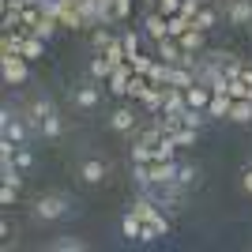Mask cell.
<instances>
[{
	"mask_svg": "<svg viewBox=\"0 0 252 252\" xmlns=\"http://www.w3.org/2000/svg\"><path fill=\"white\" fill-rule=\"evenodd\" d=\"M230 105H233V98H230V94H211V102H207V117H219V121H226V117H230Z\"/></svg>",
	"mask_w": 252,
	"mask_h": 252,
	"instance_id": "2e32d148",
	"label": "cell"
},
{
	"mask_svg": "<svg viewBox=\"0 0 252 252\" xmlns=\"http://www.w3.org/2000/svg\"><path fill=\"white\" fill-rule=\"evenodd\" d=\"M192 83H196V72H192V68H181V64H169L166 87H181V91H189Z\"/></svg>",
	"mask_w": 252,
	"mask_h": 252,
	"instance_id": "52a82bcc",
	"label": "cell"
},
{
	"mask_svg": "<svg viewBox=\"0 0 252 252\" xmlns=\"http://www.w3.org/2000/svg\"><path fill=\"white\" fill-rule=\"evenodd\" d=\"M185 102H189L192 109H203V113H207V102H211V87H203V83H192L189 91H185Z\"/></svg>",
	"mask_w": 252,
	"mask_h": 252,
	"instance_id": "7c38bea8",
	"label": "cell"
},
{
	"mask_svg": "<svg viewBox=\"0 0 252 252\" xmlns=\"http://www.w3.org/2000/svg\"><path fill=\"white\" fill-rule=\"evenodd\" d=\"M143 196H151L158 207H181L185 203V185L181 181H151V185H143Z\"/></svg>",
	"mask_w": 252,
	"mask_h": 252,
	"instance_id": "6da1fadb",
	"label": "cell"
},
{
	"mask_svg": "<svg viewBox=\"0 0 252 252\" xmlns=\"http://www.w3.org/2000/svg\"><path fill=\"white\" fill-rule=\"evenodd\" d=\"M177 42H181V49H185V53H203V31H200V27H189Z\"/></svg>",
	"mask_w": 252,
	"mask_h": 252,
	"instance_id": "9a60e30c",
	"label": "cell"
},
{
	"mask_svg": "<svg viewBox=\"0 0 252 252\" xmlns=\"http://www.w3.org/2000/svg\"><path fill=\"white\" fill-rule=\"evenodd\" d=\"M109 42H113V34L105 31V27H94V31H91V45H94L98 53H105V49H109Z\"/></svg>",
	"mask_w": 252,
	"mask_h": 252,
	"instance_id": "f546056e",
	"label": "cell"
},
{
	"mask_svg": "<svg viewBox=\"0 0 252 252\" xmlns=\"http://www.w3.org/2000/svg\"><path fill=\"white\" fill-rule=\"evenodd\" d=\"M203 8V0H181V15H189V19H196Z\"/></svg>",
	"mask_w": 252,
	"mask_h": 252,
	"instance_id": "74e56055",
	"label": "cell"
},
{
	"mask_svg": "<svg viewBox=\"0 0 252 252\" xmlns=\"http://www.w3.org/2000/svg\"><path fill=\"white\" fill-rule=\"evenodd\" d=\"M181 121H185V128H203V121H207V113H203V109H185V113H181Z\"/></svg>",
	"mask_w": 252,
	"mask_h": 252,
	"instance_id": "1f68e13d",
	"label": "cell"
},
{
	"mask_svg": "<svg viewBox=\"0 0 252 252\" xmlns=\"http://www.w3.org/2000/svg\"><path fill=\"white\" fill-rule=\"evenodd\" d=\"M139 102H143V109H147V113H162V105H166V87H155L151 83L147 91H143V98H139Z\"/></svg>",
	"mask_w": 252,
	"mask_h": 252,
	"instance_id": "9c48e42d",
	"label": "cell"
},
{
	"mask_svg": "<svg viewBox=\"0 0 252 252\" xmlns=\"http://www.w3.org/2000/svg\"><path fill=\"white\" fill-rule=\"evenodd\" d=\"M61 132H64V125H61V117H57V113H49V117H45V121H42V136L57 139V136H61Z\"/></svg>",
	"mask_w": 252,
	"mask_h": 252,
	"instance_id": "4dcf8cb0",
	"label": "cell"
},
{
	"mask_svg": "<svg viewBox=\"0 0 252 252\" xmlns=\"http://www.w3.org/2000/svg\"><path fill=\"white\" fill-rule=\"evenodd\" d=\"M42 53H45V42H42V38H38V34H31V38H27V42H23L19 57H27V61H38V57H42Z\"/></svg>",
	"mask_w": 252,
	"mask_h": 252,
	"instance_id": "44dd1931",
	"label": "cell"
},
{
	"mask_svg": "<svg viewBox=\"0 0 252 252\" xmlns=\"http://www.w3.org/2000/svg\"><path fill=\"white\" fill-rule=\"evenodd\" d=\"M132 211L139 215V222H147V226H155V230L162 233V237L169 233V219L162 215V211H158V203L151 200V196H139V200L132 203Z\"/></svg>",
	"mask_w": 252,
	"mask_h": 252,
	"instance_id": "7a4b0ae2",
	"label": "cell"
},
{
	"mask_svg": "<svg viewBox=\"0 0 252 252\" xmlns=\"http://www.w3.org/2000/svg\"><path fill=\"white\" fill-rule=\"evenodd\" d=\"M189 27H196L189 15H181V11H177V15H169V38H181V34L189 31Z\"/></svg>",
	"mask_w": 252,
	"mask_h": 252,
	"instance_id": "4316f807",
	"label": "cell"
},
{
	"mask_svg": "<svg viewBox=\"0 0 252 252\" xmlns=\"http://www.w3.org/2000/svg\"><path fill=\"white\" fill-rule=\"evenodd\" d=\"M128 79H132V64H121V68H113V75H109V79H105V83H109V91H113V94H125L128 98Z\"/></svg>",
	"mask_w": 252,
	"mask_h": 252,
	"instance_id": "ba28073f",
	"label": "cell"
},
{
	"mask_svg": "<svg viewBox=\"0 0 252 252\" xmlns=\"http://www.w3.org/2000/svg\"><path fill=\"white\" fill-rule=\"evenodd\" d=\"M75 105H79V109H94L98 105V87H79V91H75Z\"/></svg>",
	"mask_w": 252,
	"mask_h": 252,
	"instance_id": "603a6c76",
	"label": "cell"
},
{
	"mask_svg": "<svg viewBox=\"0 0 252 252\" xmlns=\"http://www.w3.org/2000/svg\"><path fill=\"white\" fill-rule=\"evenodd\" d=\"M49 113H53V105L45 102V98H38V102L31 105V117H27V125H31V128H38V132H42V121H45V117H49Z\"/></svg>",
	"mask_w": 252,
	"mask_h": 252,
	"instance_id": "ac0fdd59",
	"label": "cell"
},
{
	"mask_svg": "<svg viewBox=\"0 0 252 252\" xmlns=\"http://www.w3.org/2000/svg\"><path fill=\"white\" fill-rule=\"evenodd\" d=\"M132 162H155V147H147V143H132Z\"/></svg>",
	"mask_w": 252,
	"mask_h": 252,
	"instance_id": "836d02e7",
	"label": "cell"
},
{
	"mask_svg": "<svg viewBox=\"0 0 252 252\" xmlns=\"http://www.w3.org/2000/svg\"><path fill=\"white\" fill-rule=\"evenodd\" d=\"M196 132H200V128H177V132H169V136H173L177 147H192V143H196Z\"/></svg>",
	"mask_w": 252,
	"mask_h": 252,
	"instance_id": "d6a6232c",
	"label": "cell"
},
{
	"mask_svg": "<svg viewBox=\"0 0 252 252\" xmlns=\"http://www.w3.org/2000/svg\"><path fill=\"white\" fill-rule=\"evenodd\" d=\"M105 61L113 64V68H121V64L128 61V53H125V42H121V38H113V42H109V49H105Z\"/></svg>",
	"mask_w": 252,
	"mask_h": 252,
	"instance_id": "cb8c5ba5",
	"label": "cell"
},
{
	"mask_svg": "<svg viewBox=\"0 0 252 252\" xmlns=\"http://www.w3.org/2000/svg\"><path fill=\"white\" fill-rule=\"evenodd\" d=\"M0 181H4V185H11V189H19V185H23V177H19V166H15V158L0 162Z\"/></svg>",
	"mask_w": 252,
	"mask_h": 252,
	"instance_id": "ffe728a7",
	"label": "cell"
},
{
	"mask_svg": "<svg viewBox=\"0 0 252 252\" xmlns=\"http://www.w3.org/2000/svg\"><path fill=\"white\" fill-rule=\"evenodd\" d=\"M15 192H19V189L4 185V189H0V207H11V203H15Z\"/></svg>",
	"mask_w": 252,
	"mask_h": 252,
	"instance_id": "60d3db41",
	"label": "cell"
},
{
	"mask_svg": "<svg viewBox=\"0 0 252 252\" xmlns=\"http://www.w3.org/2000/svg\"><path fill=\"white\" fill-rule=\"evenodd\" d=\"M143 27H147V34L155 38V42L169 38V19L162 15V11H147V19H143Z\"/></svg>",
	"mask_w": 252,
	"mask_h": 252,
	"instance_id": "8992f818",
	"label": "cell"
},
{
	"mask_svg": "<svg viewBox=\"0 0 252 252\" xmlns=\"http://www.w3.org/2000/svg\"><path fill=\"white\" fill-rule=\"evenodd\" d=\"M155 11H162V15L169 19V15H177V11H181V0H158V8H155Z\"/></svg>",
	"mask_w": 252,
	"mask_h": 252,
	"instance_id": "f35d334b",
	"label": "cell"
},
{
	"mask_svg": "<svg viewBox=\"0 0 252 252\" xmlns=\"http://www.w3.org/2000/svg\"><path fill=\"white\" fill-rule=\"evenodd\" d=\"M158 57H162V64H181L185 49H181L177 38H162V42H158Z\"/></svg>",
	"mask_w": 252,
	"mask_h": 252,
	"instance_id": "8fae6325",
	"label": "cell"
},
{
	"mask_svg": "<svg viewBox=\"0 0 252 252\" xmlns=\"http://www.w3.org/2000/svg\"><path fill=\"white\" fill-rule=\"evenodd\" d=\"M241 185H245V192H252V166L241 173Z\"/></svg>",
	"mask_w": 252,
	"mask_h": 252,
	"instance_id": "7bdbcfd3",
	"label": "cell"
},
{
	"mask_svg": "<svg viewBox=\"0 0 252 252\" xmlns=\"http://www.w3.org/2000/svg\"><path fill=\"white\" fill-rule=\"evenodd\" d=\"M0 128H4V136H8V139H15V143H27V121L11 117V109H4V113H0Z\"/></svg>",
	"mask_w": 252,
	"mask_h": 252,
	"instance_id": "5b68a950",
	"label": "cell"
},
{
	"mask_svg": "<svg viewBox=\"0 0 252 252\" xmlns=\"http://www.w3.org/2000/svg\"><path fill=\"white\" fill-rule=\"evenodd\" d=\"M151 87V79L147 75H139V72H132V79H128V98H143V91Z\"/></svg>",
	"mask_w": 252,
	"mask_h": 252,
	"instance_id": "83f0119b",
	"label": "cell"
},
{
	"mask_svg": "<svg viewBox=\"0 0 252 252\" xmlns=\"http://www.w3.org/2000/svg\"><path fill=\"white\" fill-rule=\"evenodd\" d=\"M68 200H64V196H42V200L34 203V215H38V219L42 222H53V219H64V215H68Z\"/></svg>",
	"mask_w": 252,
	"mask_h": 252,
	"instance_id": "277c9868",
	"label": "cell"
},
{
	"mask_svg": "<svg viewBox=\"0 0 252 252\" xmlns=\"http://www.w3.org/2000/svg\"><path fill=\"white\" fill-rule=\"evenodd\" d=\"M121 230H125V237H128V241H139V233H143V222H139V215H136V211H128L125 219H121Z\"/></svg>",
	"mask_w": 252,
	"mask_h": 252,
	"instance_id": "d6986e66",
	"label": "cell"
},
{
	"mask_svg": "<svg viewBox=\"0 0 252 252\" xmlns=\"http://www.w3.org/2000/svg\"><path fill=\"white\" fill-rule=\"evenodd\" d=\"M128 64H132V72H139V75H147L151 68H155V61H151V57H143V53H139V57H132Z\"/></svg>",
	"mask_w": 252,
	"mask_h": 252,
	"instance_id": "d590c367",
	"label": "cell"
},
{
	"mask_svg": "<svg viewBox=\"0 0 252 252\" xmlns=\"http://www.w3.org/2000/svg\"><path fill=\"white\" fill-rule=\"evenodd\" d=\"M113 8H117V19H128L132 15V0H113Z\"/></svg>",
	"mask_w": 252,
	"mask_h": 252,
	"instance_id": "b9f144b4",
	"label": "cell"
},
{
	"mask_svg": "<svg viewBox=\"0 0 252 252\" xmlns=\"http://www.w3.org/2000/svg\"><path fill=\"white\" fill-rule=\"evenodd\" d=\"M196 177H200V169H196V166H181V169H177V181L185 185V189H189V185H196Z\"/></svg>",
	"mask_w": 252,
	"mask_h": 252,
	"instance_id": "e575fe53",
	"label": "cell"
},
{
	"mask_svg": "<svg viewBox=\"0 0 252 252\" xmlns=\"http://www.w3.org/2000/svg\"><path fill=\"white\" fill-rule=\"evenodd\" d=\"M121 42H125V53H128V61H132V57H139V38L132 31L128 34H121Z\"/></svg>",
	"mask_w": 252,
	"mask_h": 252,
	"instance_id": "8d00e7d4",
	"label": "cell"
},
{
	"mask_svg": "<svg viewBox=\"0 0 252 252\" xmlns=\"http://www.w3.org/2000/svg\"><path fill=\"white\" fill-rule=\"evenodd\" d=\"M79 177H83V185H98V181L105 177V162H98V158L83 162V169H79Z\"/></svg>",
	"mask_w": 252,
	"mask_h": 252,
	"instance_id": "e0dca14e",
	"label": "cell"
},
{
	"mask_svg": "<svg viewBox=\"0 0 252 252\" xmlns=\"http://www.w3.org/2000/svg\"><path fill=\"white\" fill-rule=\"evenodd\" d=\"M57 27H61V23H57V19H49V15H42V19L34 23V31H31V34H38L42 42H49L53 34H57Z\"/></svg>",
	"mask_w": 252,
	"mask_h": 252,
	"instance_id": "d4e9b609",
	"label": "cell"
},
{
	"mask_svg": "<svg viewBox=\"0 0 252 252\" xmlns=\"http://www.w3.org/2000/svg\"><path fill=\"white\" fill-rule=\"evenodd\" d=\"M53 249H57V252H83V249H87V241H83V237H72V233H64V237H57V241H53Z\"/></svg>",
	"mask_w": 252,
	"mask_h": 252,
	"instance_id": "7402d4cb",
	"label": "cell"
},
{
	"mask_svg": "<svg viewBox=\"0 0 252 252\" xmlns=\"http://www.w3.org/2000/svg\"><path fill=\"white\" fill-rule=\"evenodd\" d=\"M226 121H233V125H249V121H252V102H249V98H233Z\"/></svg>",
	"mask_w": 252,
	"mask_h": 252,
	"instance_id": "5bb4252c",
	"label": "cell"
},
{
	"mask_svg": "<svg viewBox=\"0 0 252 252\" xmlns=\"http://www.w3.org/2000/svg\"><path fill=\"white\" fill-rule=\"evenodd\" d=\"M0 75H4V83H8V87L27 83V57H19V53L0 57Z\"/></svg>",
	"mask_w": 252,
	"mask_h": 252,
	"instance_id": "3957f363",
	"label": "cell"
},
{
	"mask_svg": "<svg viewBox=\"0 0 252 252\" xmlns=\"http://www.w3.org/2000/svg\"><path fill=\"white\" fill-rule=\"evenodd\" d=\"M226 4H230V0H226Z\"/></svg>",
	"mask_w": 252,
	"mask_h": 252,
	"instance_id": "f6af8a7d",
	"label": "cell"
},
{
	"mask_svg": "<svg viewBox=\"0 0 252 252\" xmlns=\"http://www.w3.org/2000/svg\"><path fill=\"white\" fill-rule=\"evenodd\" d=\"M109 125H113L117 132H132V128H136V113H132L128 105H121V109L109 113Z\"/></svg>",
	"mask_w": 252,
	"mask_h": 252,
	"instance_id": "4fadbf2b",
	"label": "cell"
},
{
	"mask_svg": "<svg viewBox=\"0 0 252 252\" xmlns=\"http://www.w3.org/2000/svg\"><path fill=\"white\" fill-rule=\"evenodd\" d=\"M4 4H19V8H34V4H42V0H4Z\"/></svg>",
	"mask_w": 252,
	"mask_h": 252,
	"instance_id": "ee69618b",
	"label": "cell"
},
{
	"mask_svg": "<svg viewBox=\"0 0 252 252\" xmlns=\"http://www.w3.org/2000/svg\"><path fill=\"white\" fill-rule=\"evenodd\" d=\"M226 19L237 23V27L252 23V0H230V8H226Z\"/></svg>",
	"mask_w": 252,
	"mask_h": 252,
	"instance_id": "30bf717a",
	"label": "cell"
},
{
	"mask_svg": "<svg viewBox=\"0 0 252 252\" xmlns=\"http://www.w3.org/2000/svg\"><path fill=\"white\" fill-rule=\"evenodd\" d=\"M192 23H196V27H200V31L207 34L211 27H215V23H219V11L211 8V4H203V8H200V15H196V19H192Z\"/></svg>",
	"mask_w": 252,
	"mask_h": 252,
	"instance_id": "484cf974",
	"label": "cell"
},
{
	"mask_svg": "<svg viewBox=\"0 0 252 252\" xmlns=\"http://www.w3.org/2000/svg\"><path fill=\"white\" fill-rule=\"evenodd\" d=\"M91 75H94V79H109V75H113V64L105 61V53L91 61Z\"/></svg>",
	"mask_w": 252,
	"mask_h": 252,
	"instance_id": "f1b7e54d",
	"label": "cell"
},
{
	"mask_svg": "<svg viewBox=\"0 0 252 252\" xmlns=\"http://www.w3.org/2000/svg\"><path fill=\"white\" fill-rule=\"evenodd\" d=\"M15 166H19V169H31L34 166V155L27 147H19V151H15Z\"/></svg>",
	"mask_w": 252,
	"mask_h": 252,
	"instance_id": "ab89813d",
	"label": "cell"
}]
</instances>
